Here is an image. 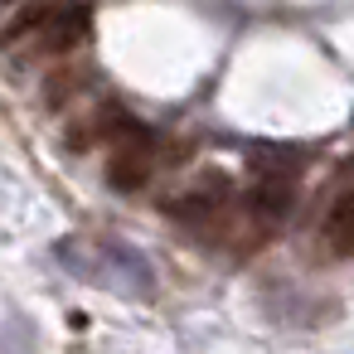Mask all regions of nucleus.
<instances>
[{
  "label": "nucleus",
  "instance_id": "f257e3e1",
  "mask_svg": "<svg viewBox=\"0 0 354 354\" xmlns=\"http://www.w3.org/2000/svg\"><path fill=\"white\" fill-rule=\"evenodd\" d=\"M112 156H107V185L122 194H136L156 175V131L141 127L136 117H122L112 131Z\"/></svg>",
  "mask_w": 354,
  "mask_h": 354
},
{
  "label": "nucleus",
  "instance_id": "f03ea898",
  "mask_svg": "<svg viewBox=\"0 0 354 354\" xmlns=\"http://www.w3.org/2000/svg\"><path fill=\"white\" fill-rule=\"evenodd\" d=\"M35 54L39 59H54V54H68L78 49L88 35H93V10L88 6H54V15L35 30Z\"/></svg>",
  "mask_w": 354,
  "mask_h": 354
},
{
  "label": "nucleus",
  "instance_id": "7ed1b4c3",
  "mask_svg": "<svg viewBox=\"0 0 354 354\" xmlns=\"http://www.w3.org/2000/svg\"><path fill=\"white\" fill-rule=\"evenodd\" d=\"M320 238H325L330 257H349L354 252V189H349V175H339L335 199L320 214Z\"/></svg>",
  "mask_w": 354,
  "mask_h": 354
},
{
  "label": "nucleus",
  "instance_id": "20e7f679",
  "mask_svg": "<svg viewBox=\"0 0 354 354\" xmlns=\"http://www.w3.org/2000/svg\"><path fill=\"white\" fill-rule=\"evenodd\" d=\"M49 15H54V0H35V6H25L6 30H0V49H10V44H20V39H30Z\"/></svg>",
  "mask_w": 354,
  "mask_h": 354
},
{
  "label": "nucleus",
  "instance_id": "39448f33",
  "mask_svg": "<svg viewBox=\"0 0 354 354\" xmlns=\"http://www.w3.org/2000/svg\"><path fill=\"white\" fill-rule=\"evenodd\" d=\"M83 83H88L83 68H64V73H54V78L44 83V107H64V102L73 97V88H83Z\"/></svg>",
  "mask_w": 354,
  "mask_h": 354
},
{
  "label": "nucleus",
  "instance_id": "423d86ee",
  "mask_svg": "<svg viewBox=\"0 0 354 354\" xmlns=\"http://www.w3.org/2000/svg\"><path fill=\"white\" fill-rule=\"evenodd\" d=\"M6 6H20V0H0V10H6Z\"/></svg>",
  "mask_w": 354,
  "mask_h": 354
}]
</instances>
